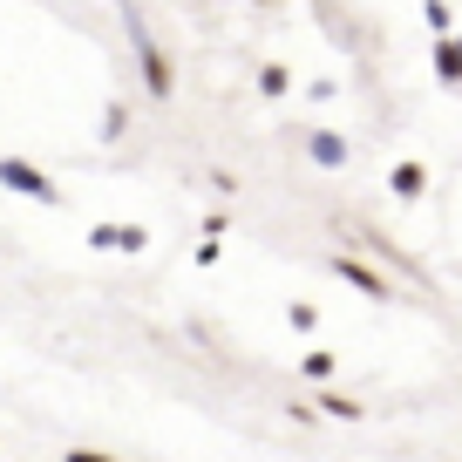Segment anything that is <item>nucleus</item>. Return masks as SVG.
<instances>
[{
    "mask_svg": "<svg viewBox=\"0 0 462 462\" xmlns=\"http://www.w3.org/2000/svg\"><path fill=\"white\" fill-rule=\"evenodd\" d=\"M123 28H130V42H136V61H143V88L163 102V96L177 88V75H171V55H163V48L143 34V14H136V7H123Z\"/></svg>",
    "mask_w": 462,
    "mask_h": 462,
    "instance_id": "obj_1",
    "label": "nucleus"
},
{
    "mask_svg": "<svg viewBox=\"0 0 462 462\" xmlns=\"http://www.w3.org/2000/svg\"><path fill=\"white\" fill-rule=\"evenodd\" d=\"M327 273H333V279H346V286L361 292V300H381V306L394 300V279L381 273V265H367V259H346V252H333V259H327Z\"/></svg>",
    "mask_w": 462,
    "mask_h": 462,
    "instance_id": "obj_2",
    "label": "nucleus"
},
{
    "mask_svg": "<svg viewBox=\"0 0 462 462\" xmlns=\"http://www.w3.org/2000/svg\"><path fill=\"white\" fill-rule=\"evenodd\" d=\"M0 184L21 190V198H34V204H61V184L48 171H34L28 157H0Z\"/></svg>",
    "mask_w": 462,
    "mask_h": 462,
    "instance_id": "obj_3",
    "label": "nucleus"
},
{
    "mask_svg": "<svg viewBox=\"0 0 462 462\" xmlns=\"http://www.w3.org/2000/svg\"><path fill=\"white\" fill-rule=\"evenodd\" d=\"M88 245L96 252H150L143 225H88Z\"/></svg>",
    "mask_w": 462,
    "mask_h": 462,
    "instance_id": "obj_4",
    "label": "nucleus"
},
{
    "mask_svg": "<svg viewBox=\"0 0 462 462\" xmlns=\"http://www.w3.org/2000/svg\"><path fill=\"white\" fill-rule=\"evenodd\" d=\"M306 157H313L319 171H346V157H354V150H346L340 130H306Z\"/></svg>",
    "mask_w": 462,
    "mask_h": 462,
    "instance_id": "obj_5",
    "label": "nucleus"
},
{
    "mask_svg": "<svg viewBox=\"0 0 462 462\" xmlns=\"http://www.w3.org/2000/svg\"><path fill=\"white\" fill-rule=\"evenodd\" d=\"M429 61H435V82H442V88H462V42H456V34H435Z\"/></svg>",
    "mask_w": 462,
    "mask_h": 462,
    "instance_id": "obj_6",
    "label": "nucleus"
},
{
    "mask_svg": "<svg viewBox=\"0 0 462 462\" xmlns=\"http://www.w3.org/2000/svg\"><path fill=\"white\" fill-rule=\"evenodd\" d=\"M388 190H394L402 204H421V198H429V163H415V157H408V163H394Z\"/></svg>",
    "mask_w": 462,
    "mask_h": 462,
    "instance_id": "obj_7",
    "label": "nucleus"
},
{
    "mask_svg": "<svg viewBox=\"0 0 462 462\" xmlns=\"http://www.w3.org/2000/svg\"><path fill=\"white\" fill-rule=\"evenodd\" d=\"M319 408H327L333 421H361V415H367V408L354 402V394H340V388H319Z\"/></svg>",
    "mask_w": 462,
    "mask_h": 462,
    "instance_id": "obj_8",
    "label": "nucleus"
},
{
    "mask_svg": "<svg viewBox=\"0 0 462 462\" xmlns=\"http://www.w3.org/2000/svg\"><path fill=\"white\" fill-rule=\"evenodd\" d=\"M259 96H292V69L286 61H259Z\"/></svg>",
    "mask_w": 462,
    "mask_h": 462,
    "instance_id": "obj_9",
    "label": "nucleus"
},
{
    "mask_svg": "<svg viewBox=\"0 0 462 462\" xmlns=\"http://www.w3.org/2000/svg\"><path fill=\"white\" fill-rule=\"evenodd\" d=\"M421 21H429V34H456V7L448 0H421Z\"/></svg>",
    "mask_w": 462,
    "mask_h": 462,
    "instance_id": "obj_10",
    "label": "nucleus"
},
{
    "mask_svg": "<svg viewBox=\"0 0 462 462\" xmlns=\"http://www.w3.org/2000/svg\"><path fill=\"white\" fill-rule=\"evenodd\" d=\"M300 374L306 381H333V354H327V346H313V354L300 361Z\"/></svg>",
    "mask_w": 462,
    "mask_h": 462,
    "instance_id": "obj_11",
    "label": "nucleus"
},
{
    "mask_svg": "<svg viewBox=\"0 0 462 462\" xmlns=\"http://www.w3.org/2000/svg\"><path fill=\"white\" fill-rule=\"evenodd\" d=\"M286 319H292V333H319V313H313L306 300H292V306H286Z\"/></svg>",
    "mask_w": 462,
    "mask_h": 462,
    "instance_id": "obj_12",
    "label": "nucleus"
},
{
    "mask_svg": "<svg viewBox=\"0 0 462 462\" xmlns=\"http://www.w3.org/2000/svg\"><path fill=\"white\" fill-rule=\"evenodd\" d=\"M123 123H130V109H123V102H109V109H102V136H123Z\"/></svg>",
    "mask_w": 462,
    "mask_h": 462,
    "instance_id": "obj_13",
    "label": "nucleus"
},
{
    "mask_svg": "<svg viewBox=\"0 0 462 462\" xmlns=\"http://www.w3.org/2000/svg\"><path fill=\"white\" fill-rule=\"evenodd\" d=\"M69 462H116V456H102V448H69Z\"/></svg>",
    "mask_w": 462,
    "mask_h": 462,
    "instance_id": "obj_14",
    "label": "nucleus"
},
{
    "mask_svg": "<svg viewBox=\"0 0 462 462\" xmlns=\"http://www.w3.org/2000/svg\"><path fill=\"white\" fill-rule=\"evenodd\" d=\"M265 7H273V0H265Z\"/></svg>",
    "mask_w": 462,
    "mask_h": 462,
    "instance_id": "obj_15",
    "label": "nucleus"
},
{
    "mask_svg": "<svg viewBox=\"0 0 462 462\" xmlns=\"http://www.w3.org/2000/svg\"><path fill=\"white\" fill-rule=\"evenodd\" d=\"M456 42H462V34H456Z\"/></svg>",
    "mask_w": 462,
    "mask_h": 462,
    "instance_id": "obj_16",
    "label": "nucleus"
}]
</instances>
